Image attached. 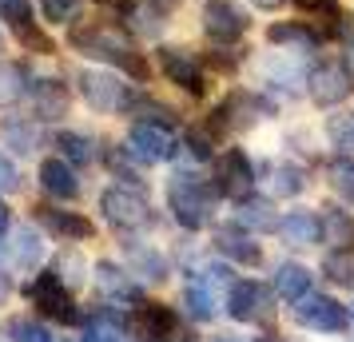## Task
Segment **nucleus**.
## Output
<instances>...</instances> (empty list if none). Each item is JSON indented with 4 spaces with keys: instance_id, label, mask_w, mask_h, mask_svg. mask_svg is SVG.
Masks as SVG:
<instances>
[{
    "instance_id": "obj_1",
    "label": "nucleus",
    "mask_w": 354,
    "mask_h": 342,
    "mask_svg": "<svg viewBox=\"0 0 354 342\" xmlns=\"http://www.w3.org/2000/svg\"><path fill=\"white\" fill-rule=\"evenodd\" d=\"M68 44L80 48L84 56H92V60L124 68V76H131V80H147V60L131 48V40L124 36V28H115V24H108V20L76 24V28L68 32Z\"/></svg>"
},
{
    "instance_id": "obj_2",
    "label": "nucleus",
    "mask_w": 354,
    "mask_h": 342,
    "mask_svg": "<svg viewBox=\"0 0 354 342\" xmlns=\"http://www.w3.org/2000/svg\"><path fill=\"white\" fill-rule=\"evenodd\" d=\"M167 211L176 215L183 231H203L215 211V187L203 183L195 171H176L167 180Z\"/></svg>"
},
{
    "instance_id": "obj_3",
    "label": "nucleus",
    "mask_w": 354,
    "mask_h": 342,
    "mask_svg": "<svg viewBox=\"0 0 354 342\" xmlns=\"http://www.w3.org/2000/svg\"><path fill=\"white\" fill-rule=\"evenodd\" d=\"M100 215H104L120 235H140V231H151V223H156L151 199H147L144 187H136V183H112V187L100 196Z\"/></svg>"
},
{
    "instance_id": "obj_4",
    "label": "nucleus",
    "mask_w": 354,
    "mask_h": 342,
    "mask_svg": "<svg viewBox=\"0 0 354 342\" xmlns=\"http://www.w3.org/2000/svg\"><path fill=\"white\" fill-rule=\"evenodd\" d=\"M76 84H80L84 104L100 115L136 112V104H140V96L131 92V84L124 80V76L108 72V68H84L80 76H76Z\"/></svg>"
},
{
    "instance_id": "obj_5",
    "label": "nucleus",
    "mask_w": 354,
    "mask_h": 342,
    "mask_svg": "<svg viewBox=\"0 0 354 342\" xmlns=\"http://www.w3.org/2000/svg\"><path fill=\"white\" fill-rule=\"evenodd\" d=\"M24 298H28L44 319H56V323H64V326L84 323L80 307H76V298H72V287H68L56 271H36V275L24 283Z\"/></svg>"
},
{
    "instance_id": "obj_6",
    "label": "nucleus",
    "mask_w": 354,
    "mask_h": 342,
    "mask_svg": "<svg viewBox=\"0 0 354 342\" xmlns=\"http://www.w3.org/2000/svg\"><path fill=\"white\" fill-rule=\"evenodd\" d=\"M215 196L231 199V203H243V199L255 196V163L243 147H227L223 155L215 160Z\"/></svg>"
},
{
    "instance_id": "obj_7",
    "label": "nucleus",
    "mask_w": 354,
    "mask_h": 342,
    "mask_svg": "<svg viewBox=\"0 0 354 342\" xmlns=\"http://www.w3.org/2000/svg\"><path fill=\"white\" fill-rule=\"evenodd\" d=\"M295 323L303 326V330H315V334H346V326H351V307H342L335 294L310 291L306 298L295 303Z\"/></svg>"
},
{
    "instance_id": "obj_8",
    "label": "nucleus",
    "mask_w": 354,
    "mask_h": 342,
    "mask_svg": "<svg viewBox=\"0 0 354 342\" xmlns=\"http://www.w3.org/2000/svg\"><path fill=\"white\" fill-rule=\"evenodd\" d=\"M247 28H251V17L243 12L235 0H207L203 4V32H207L211 44L231 48V44H239L247 36Z\"/></svg>"
},
{
    "instance_id": "obj_9",
    "label": "nucleus",
    "mask_w": 354,
    "mask_h": 342,
    "mask_svg": "<svg viewBox=\"0 0 354 342\" xmlns=\"http://www.w3.org/2000/svg\"><path fill=\"white\" fill-rule=\"evenodd\" d=\"M124 147H128V155L136 163H167L176 155V135H171V128H163V124L136 120Z\"/></svg>"
},
{
    "instance_id": "obj_10",
    "label": "nucleus",
    "mask_w": 354,
    "mask_h": 342,
    "mask_svg": "<svg viewBox=\"0 0 354 342\" xmlns=\"http://www.w3.org/2000/svg\"><path fill=\"white\" fill-rule=\"evenodd\" d=\"M271 307L274 298L271 291L255 283V278H235L231 287H227V314L235 319V323H267L271 319Z\"/></svg>"
},
{
    "instance_id": "obj_11",
    "label": "nucleus",
    "mask_w": 354,
    "mask_h": 342,
    "mask_svg": "<svg viewBox=\"0 0 354 342\" xmlns=\"http://www.w3.org/2000/svg\"><path fill=\"white\" fill-rule=\"evenodd\" d=\"M136 334L144 342H192L176 310L167 303H147V298L136 307Z\"/></svg>"
},
{
    "instance_id": "obj_12",
    "label": "nucleus",
    "mask_w": 354,
    "mask_h": 342,
    "mask_svg": "<svg viewBox=\"0 0 354 342\" xmlns=\"http://www.w3.org/2000/svg\"><path fill=\"white\" fill-rule=\"evenodd\" d=\"M351 88H354V76L338 60H319V64L306 72V96L315 99L319 108L342 104V99L351 96Z\"/></svg>"
},
{
    "instance_id": "obj_13",
    "label": "nucleus",
    "mask_w": 354,
    "mask_h": 342,
    "mask_svg": "<svg viewBox=\"0 0 354 342\" xmlns=\"http://www.w3.org/2000/svg\"><path fill=\"white\" fill-rule=\"evenodd\" d=\"M92 283H96L100 298H104V303H112V307H140V303H144V287L131 278V271H124V267L112 263V259H100L96 263Z\"/></svg>"
},
{
    "instance_id": "obj_14",
    "label": "nucleus",
    "mask_w": 354,
    "mask_h": 342,
    "mask_svg": "<svg viewBox=\"0 0 354 342\" xmlns=\"http://www.w3.org/2000/svg\"><path fill=\"white\" fill-rule=\"evenodd\" d=\"M156 60H160V72L167 76V80L176 84V88H183L187 96H203L207 92V76H203V64L195 60L187 48H160L156 52Z\"/></svg>"
},
{
    "instance_id": "obj_15",
    "label": "nucleus",
    "mask_w": 354,
    "mask_h": 342,
    "mask_svg": "<svg viewBox=\"0 0 354 342\" xmlns=\"http://www.w3.org/2000/svg\"><path fill=\"white\" fill-rule=\"evenodd\" d=\"M215 251L227 255L231 263H239V267H263V247L239 223H223V227L215 231Z\"/></svg>"
},
{
    "instance_id": "obj_16",
    "label": "nucleus",
    "mask_w": 354,
    "mask_h": 342,
    "mask_svg": "<svg viewBox=\"0 0 354 342\" xmlns=\"http://www.w3.org/2000/svg\"><path fill=\"white\" fill-rule=\"evenodd\" d=\"M44 239H40V231L36 227H17L12 235H8V267L12 271H20V275H36V267L44 263Z\"/></svg>"
},
{
    "instance_id": "obj_17",
    "label": "nucleus",
    "mask_w": 354,
    "mask_h": 342,
    "mask_svg": "<svg viewBox=\"0 0 354 342\" xmlns=\"http://www.w3.org/2000/svg\"><path fill=\"white\" fill-rule=\"evenodd\" d=\"M40 187L48 191L52 199H64V203H72V199L80 196V175H76V167L64 160V155H48V160L40 163Z\"/></svg>"
},
{
    "instance_id": "obj_18",
    "label": "nucleus",
    "mask_w": 354,
    "mask_h": 342,
    "mask_svg": "<svg viewBox=\"0 0 354 342\" xmlns=\"http://www.w3.org/2000/svg\"><path fill=\"white\" fill-rule=\"evenodd\" d=\"M28 96H32L36 120H64V115H68V104H72V96H68V84L56 80V76L36 80L32 88H28Z\"/></svg>"
},
{
    "instance_id": "obj_19",
    "label": "nucleus",
    "mask_w": 354,
    "mask_h": 342,
    "mask_svg": "<svg viewBox=\"0 0 354 342\" xmlns=\"http://www.w3.org/2000/svg\"><path fill=\"white\" fill-rule=\"evenodd\" d=\"M267 40L283 52H310L322 44V32L303 24V20H274L271 28H267Z\"/></svg>"
},
{
    "instance_id": "obj_20",
    "label": "nucleus",
    "mask_w": 354,
    "mask_h": 342,
    "mask_svg": "<svg viewBox=\"0 0 354 342\" xmlns=\"http://www.w3.org/2000/svg\"><path fill=\"white\" fill-rule=\"evenodd\" d=\"M274 235H283V243H290V247H315V243H322V223L315 211L295 207V211H287L279 219Z\"/></svg>"
},
{
    "instance_id": "obj_21",
    "label": "nucleus",
    "mask_w": 354,
    "mask_h": 342,
    "mask_svg": "<svg viewBox=\"0 0 354 342\" xmlns=\"http://www.w3.org/2000/svg\"><path fill=\"white\" fill-rule=\"evenodd\" d=\"M84 339L80 342H128V319L120 314V307H104L96 314H84Z\"/></svg>"
},
{
    "instance_id": "obj_22",
    "label": "nucleus",
    "mask_w": 354,
    "mask_h": 342,
    "mask_svg": "<svg viewBox=\"0 0 354 342\" xmlns=\"http://www.w3.org/2000/svg\"><path fill=\"white\" fill-rule=\"evenodd\" d=\"M40 223H44L52 235H60L64 243H84V239H92V235H96V223H92V219H84L80 211L40 207Z\"/></svg>"
},
{
    "instance_id": "obj_23",
    "label": "nucleus",
    "mask_w": 354,
    "mask_h": 342,
    "mask_svg": "<svg viewBox=\"0 0 354 342\" xmlns=\"http://www.w3.org/2000/svg\"><path fill=\"white\" fill-rule=\"evenodd\" d=\"M322 243L330 251H354V211L346 207H322Z\"/></svg>"
},
{
    "instance_id": "obj_24",
    "label": "nucleus",
    "mask_w": 354,
    "mask_h": 342,
    "mask_svg": "<svg viewBox=\"0 0 354 342\" xmlns=\"http://www.w3.org/2000/svg\"><path fill=\"white\" fill-rule=\"evenodd\" d=\"M310 287H315L310 267H303V263H279V271H274V294H279L283 303L295 307L299 298L310 294Z\"/></svg>"
},
{
    "instance_id": "obj_25",
    "label": "nucleus",
    "mask_w": 354,
    "mask_h": 342,
    "mask_svg": "<svg viewBox=\"0 0 354 342\" xmlns=\"http://www.w3.org/2000/svg\"><path fill=\"white\" fill-rule=\"evenodd\" d=\"M0 144L12 147L17 155H32L36 147H40V128H36V120H28V115H4V120H0Z\"/></svg>"
},
{
    "instance_id": "obj_26",
    "label": "nucleus",
    "mask_w": 354,
    "mask_h": 342,
    "mask_svg": "<svg viewBox=\"0 0 354 342\" xmlns=\"http://www.w3.org/2000/svg\"><path fill=\"white\" fill-rule=\"evenodd\" d=\"M235 223L247 227L251 235H274L279 231V211L271 207V199H243L239 211H235Z\"/></svg>"
},
{
    "instance_id": "obj_27",
    "label": "nucleus",
    "mask_w": 354,
    "mask_h": 342,
    "mask_svg": "<svg viewBox=\"0 0 354 342\" xmlns=\"http://www.w3.org/2000/svg\"><path fill=\"white\" fill-rule=\"evenodd\" d=\"M128 271L131 275H140L144 283H163V278H167V259H163L156 247L136 243V239H131L128 243Z\"/></svg>"
},
{
    "instance_id": "obj_28",
    "label": "nucleus",
    "mask_w": 354,
    "mask_h": 342,
    "mask_svg": "<svg viewBox=\"0 0 354 342\" xmlns=\"http://www.w3.org/2000/svg\"><path fill=\"white\" fill-rule=\"evenodd\" d=\"M183 310H187V319L192 323H211L219 307H215V291H211V283L203 275H195L187 287H183Z\"/></svg>"
},
{
    "instance_id": "obj_29",
    "label": "nucleus",
    "mask_w": 354,
    "mask_h": 342,
    "mask_svg": "<svg viewBox=\"0 0 354 342\" xmlns=\"http://www.w3.org/2000/svg\"><path fill=\"white\" fill-rule=\"evenodd\" d=\"M271 191L279 199H295V196H303L306 191V171L299 167V163H271Z\"/></svg>"
},
{
    "instance_id": "obj_30",
    "label": "nucleus",
    "mask_w": 354,
    "mask_h": 342,
    "mask_svg": "<svg viewBox=\"0 0 354 342\" xmlns=\"http://www.w3.org/2000/svg\"><path fill=\"white\" fill-rule=\"evenodd\" d=\"M56 147H60V155H64L72 167H88V163L96 160V144H92V135H84V131H56Z\"/></svg>"
},
{
    "instance_id": "obj_31",
    "label": "nucleus",
    "mask_w": 354,
    "mask_h": 342,
    "mask_svg": "<svg viewBox=\"0 0 354 342\" xmlns=\"http://www.w3.org/2000/svg\"><path fill=\"white\" fill-rule=\"evenodd\" d=\"M28 68L20 60H0V104H17L28 96Z\"/></svg>"
},
{
    "instance_id": "obj_32",
    "label": "nucleus",
    "mask_w": 354,
    "mask_h": 342,
    "mask_svg": "<svg viewBox=\"0 0 354 342\" xmlns=\"http://www.w3.org/2000/svg\"><path fill=\"white\" fill-rule=\"evenodd\" d=\"M326 180H330V187H335V196H342L346 203H354V155L351 151L330 155V163H326Z\"/></svg>"
},
{
    "instance_id": "obj_33",
    "label": "nucleus",
    "mask_w": 354,
    "mask_h": 342,
    "mask_svg": "<svg viewBox=\"0 0 354 342\" xmlns=\"http://www.w3.org/2000/svg\"><path fill=\"white\" fill-rule=\"evenodd\" d=\"M8 334H12V342H56L48 326L36 323V319H12L8 323Z\"/></svg>"
},
{
    "instance_id": "obj_34",
    "label": "nucleus",
    "mask_w": 354,
    "mask_h": 342,
    "mask_svg": "<svg viewBox=\"0 0 354 342\" xmlns=\"http://www.w3.org/2000/svg\"><path fill=\"white\" fill-rule=\"evenodd\" d=\"M183 147L192 160H211L215 155V128H192L183 135Z\"/></svg>"
},
{
    "instance_id": "obj_35",
    "label": "nucleus",
    "mask_w": 354,
    "mask_h": 342,
    "mask_svg": "<svg viewBox=\"0 0 354 342\" xmlns=\"http://www.w3.org/2000/svg\"><path fill=\"white\" fill-rule=\"evenodd\" d=\"M326 135H330V144L335 147H354V115L346 112H335V115H326Z\"/></svg>"
},
{
    "instance_id": "obj_36",
    "label": "nucleus",
    "mask_w": 354,
    "mask_h": 342,
    "mask_svg": "<svg viewBox=\"0 0 354 342\" xmlns=\"http://www.w3.org/2000/svg\"><path fill=\"white\" fill-rule=\"evenodd\" d=\"M322 271H326V278H335V283H354L351 251H330V255L322 259Z\"/></svg>"
},
{
    "instance_id": "obj_37",
    "label": "nucleus",
    "mask_w": 354,
    "mask_h": 342,
    "mask_svg": "<svg viewBox=\"0 0 354 342\" xmlns=\"http://www.w3.org/2000/svg\"><path fill=\"white\" fill-rule=\"evenodd\" d=\"M56 275L64 278L68 287H80L84 275H88V263L80 259V255H72V251H64L60 259H56Z\"/></svg>"
},
{
    "instance_id": "obj_38",
    "label": "nucleus",
    "mask_w": 354,
    "mask_h": 342,
    "mask_svg": "<svg viewBox=\"0 0 354 342\" xmlns=\"http://www.w3.org/2000/svg\"><path fill=\"white\" fill-rule=\"evenodd\" d=\"M0 20H8L12 28L32 20V0H0Z\"/></svg>"
},
{
    "instance_id": "obj_39",
    "label": "nucleus",
    "mask_w": 354,
    "mask_h": 342,
    "mask_svg": "<svg viewBox=\"0 0 354 342\" xmlns=\"http://www.w3.org/2000/svg\"><path fill=\"white\" fill-rule=\"evenodd\" d=\"M76 8H80V0H40V12H44V20H52V24L72 20Z\"/></svg>"
},
{
    "instance_id": "obj_40",
    "label": "nucleus",
    "mask_w": 354,
    "mask_h": 342,
    "mask_svg": "<svg viewBox=\"0 0 354 342\" xmlns=\"http://www.w3.org/2000/svg\"><path fill=\"white\" fill-rule=\"evenodd\" d=\"M20 187V167L12 163L8 151H0V196H12Z\"/></svg>"
},
{
    "instance_id": "obj_41",
    "label": "nucleus",
    "mask_w": 354,
    "mask_h": 342,
    "mask_svg": "<svg viewBox=\"0 0 354 342\" xmlns=\"http://www.w3.org/2000/svg\"><path fill=\"white\" fill-rule=\"evenodd\" d=\"M17 36H20V44H24V48L32 44L36 52H52V40H48L44 32H40V28H36L32 20H28V24H20V28H17Z\"/></svg>"
},
{
    "instance_id": "obj_42",
    "label": "nucleus",
    "mask_w": 354,
    "mask_h": 342,
    "mask_svg": "<svg viewBox=\"0 0 354 342\" xmlns=\"http://www.w3.org/2000/svg\"><path fill=\"white\" fill-rule=\"evenodd\" d=\"M342 44H346V72L354 76V20L351 17H342Z\"/></svg>"
},
{
    "instance_id": "obj_43",
    "label": "nucleus",
    "mask_w": 354,
    "mask_h": 342,
    "mask_svg": "<svg viewBox=\"0 0 354 342\" xmlns=\"http://www.w3.org/2000/svg\"><path fill=\"white\" fill-rule=\"evenodd\" d=\"M8 291H12V283H8V275H4V271H0V303L8 298Z\"/></svg>"
},
{
    "instance_id": "obj_44",
    "label": "nucleus",
    "mask_w": 354,
    "mask_h": 342,
    "mask_svg": "<svg viewBox=\"0 0 354 342\" xmlns=\"http://www.w3.org/2000/svg\"><path fill=\"white\" fill-rule=\"evenodd\" d=\"M4 235H8V211L0 207V243H4Z\"/></svg>"
},
{
    "instance_id": "obj_45",
    "label": "nucleus",
    "mask_w": 354,
    "mask_h": 342,
    "mask_svg": "<svg viewBox=\"0 0 354 342\" xmlns=\"http://www.w3.org/2000/svg\"><path fill=\"white\" fill-rule=\"evenodd\" d=\"M251 342H283V339H274V334H259V339H251Z\"/></svg>"
},
{
    "instance_id": "obj_46",
    "label": "nucleus",
    "mask_w": 354,
    "mask_h": 342,
    "mask_svg": "<svg viewBox=\"0 0 354 342\" xmlns=\"http://www.w3.org/2000/svg\"><path fill=\"white\" fill-rule=\"evenodd\" d=\"M255 4H263V8H274V4H283V0H255Z\"/></svg>"
},
{
    "instance_id": "obj_47",
    "label": "nucleus",
    "mask_w": 354,
    "mask_h": 342,
    "mask_svg": "<svg viewBox=\"0 0 354 342\" xmlns=\"http://www.w3.org/2000/svg\"><path fill=\"white\" fill-rule=\"evenodd\" d=\"M0 52H4V36H0Z\"/></svg>"
},
{
    "instance_id": "obj_48",
    "label": "nucleus",
    "mask_w": 354,
    "mask_h": 342,
    "mask_svg": "<svg viewBox=\"0 0 354 342\" xmlns=\"http://www.w3.org/2000/svg\"><path fill=\"white\" fill-rule=\"evenodd\" d=\"M60 342H68V339H60Z\"/></svg>"
},
{
    "instance_id": "obj_49",
    "label": "nucleus",
    "mask_w": 354,
    "mask_h": 342,
    "mask_svg": "<svg viewBox=\"0 0 354 342\" xmlns=\"http://www.w3.org/2000/svg\"><path fill=\"white\" fill-rule=\"evenodd\" d=\"M351 314H354V307H351Z\"/></svg>"
},
{
    "instance_id": "obj_50",
    "label": "nucleus",
    "mask_w": 354,
    "mask_h": 342,
    "mask_svg": "<svg viewBox=\"0 0 354 342\" xmlns=\"http://www.w3.org/2000/svg\"><path fill=\"white\" fill-rule=\"evenodd\" d=\"M167 4H171V0H167Z\"/></svg>"
}]
</instances>
